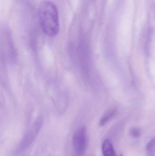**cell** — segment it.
I'll return each instance as SVG.
<instances>
[{
    "mask_svg": "<svg viewBox=\"0 0 155 156\" xmlns=\"http://www.w3.org/2000/svg\"><path fill=\"white\" fill-rule=\"evenodd\" d=\"M146 149L149 156H153L155 149V138H154L148 143Z\"/></svg>",
    "mask_w": 155,
    "mask_h": 156,
    "instance_id": "obj_5",
    "label": "cell"
},
{
    "mask_svg": "<svg viewBox=\"0 0 155 156\" xmlns=\"http://www.w3.org/2000/svg\"><path fill=\"white\" fill-rule=\"evenodd\" d=\"M131 134L133 136H134V137H138L140 135V131L137 128H133L131 130Z\"/></svg>",
    "mask_w": 155,
    "mask_h": 156,
    "instance_id": "obj_6",
    "label": "cell"
},
{
    "mask_svg": "<svg viewBox=\"0 0 155 156\" xmlns=\"http://www.w3.org/2000/svg\"><path fill=\"white\" fill-rule=\"evenodd\" d=\"M38 17L43 32L49 37L57 35L60 30L59 15L57 7L53 2L43 1L38 9Z\"/></svg>",
    "mask_w": 155,
    "mask_h": 156,
    "instance_id": "obj_1",
    "label": "cell"
},
{
    "mask_svg": "<svg viewBox=\"0 0 155 156\" xmlns=\"http://www.w3.org/2000/svg\"><path fill=\"white\" fill-rule=\"evenodd\" d=\"M121 156H122V155H121Z\"/></svg>",
    "mask_w": 155,
    "mask_h": 156,
    "instance_id": "obj_7",
    "label": "cell"
},
{
    "mask_svg": "<svg viewBox=\"0 0 155 156\" xmlns=\"http://www.w3.org/2000/svg\"><path fill=\"white\" fill-rule=\"evenodd\" d=\"M103 156H116L113 144L109 139L105 140L102 147Z\"/></svg>",
    "mask_w": 155,
    "mask_h": 156,
    "instance_id": "obj_3",
    "label": "cell"
},
{
    "mask_svg": "<svg viewBox=\"0 0 155 156\" xmlns=\"http://www.w3.org/2000/svg\"><path fill=\"white\" fill-rule=\"evenodd\" d=\"M86 129L84 126L76 131L73 136V145L77 155H83L86 144Z\"/></svg>",
    "mask_w": 155,
    "mask_h": 156,
    "instance_id": "obj_2",
    "label": "cell"
},
{
    "mask_svg": "<svg viewBox=\"0 0 155 156\" xmlns=\"http://www.w3.org/2000/svg\"><path fill=\"white\" fill-rule=\"evenodd\" d=\"M114 114V111H112V112H108L100 120V125L101 126L105 125L111 119Z\"/></svg>",
    "mask_w": 155,
    "mask_h": 156,
    "instance_id": "obj_4",
    "label": "cell"
}]
</instances>
